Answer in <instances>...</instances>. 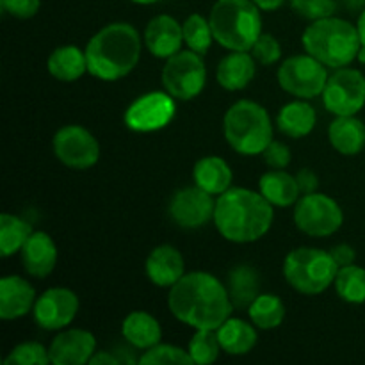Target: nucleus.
<instances>
[{
    "mask_svg": "<svg viewBox=\"0 0 365 365\" xmlns=\"http://www.w3.org/2000/svg\"><path fill=\"white\" fill-rule=\"evenodd\" d=\"M168 307L180 323L195 330H217L234 310L228 289L205 271L184 274L171 287Z\"/></svg>",
    "mask_w": 365,
    "mask_h": 365,
    "instance_id": "obj_1",
    "label": "nucleus"
},
{
    "mask_svg": "<svg viewBox=\"0 0 365 365\" xmlns=\"http://www.w3.org/2000/svg\"><path fill=\"white\" fill-rule=\"evenodd\" d=\"M273 205L262 192L245 187H230L217 196L214 225L227 241L246 245L255 242L273 225Z\"/></svg>",
    "mask_w": 365,
    "mask_h": 365,
    "instance_id": "obj_2",
    "label": "nucleus"
},
{
    "mask_svg": "<svg viewBox=\"0 0 365 365\" xmlns=\"http://www.w3.org/2000/svg\"><path fill=\"white\" fill-rule=\"evenodd\" d=\"M141 46V36L134 25L125 21L106 25L86 46L88 71L107 82L127 77L138 66Z\"/></svg>",
    "mask_w": 365,
    "mask_h": 365,
    "instance_id": "obj_3",
    "label": "nucleus"
},
{
    "mask_svg": "<svg viewBox=\"0 0 365 365\" xmlns=\"http://www.w3.org/2000/svg\"><path fill=\"white\" fill-rule=\"evenodd\" d=\"M302 41L307 53L334 70L351 64L362 48L356 25L335 16L312 21L303 32Z\"/></svg>",
    "mask_w": 365,
    "mask_h": 365,
    "instance_id": "obj_4",
    "label": "nucleus"
},
{
    "mask_svg": "<svg viewBox=\"0 0 365 365\" xmlns=\"http://www.w3.org/2000/svg\"><path fill=\"white\" fill-rule=\"evenodd\" d=\"M260 11L253 0H216L209 14L214 39L232 52H250L262 34Z\"/></svg>",
    "mask_w": 365,
    "mask_h": 365,
    "instance_id": "obj_5",
    "label": "nucleus"
},
{
    "mask_svg": "<svg viewBox=\"0 0 365 365\" xmlns=\"http://www.w3.org/2000/svg\"><path fill=\"white\" fill-rule=\"evenodd\" d=\"M223 132L228 145L241 155H259L273 141L269 114L252 100H239L225 113Z\"/></svg>",
    "mask_w": 365,
    "mask_h": 365,
    "instance_id": "obj_6",
    "label": "nucleus"
},
{
    "mask_svg": "<svg viewBox=\"0 0 365 365\" xmlns=\"http://www.w3.org/2000/svg\"><path fill=\"white\" fill-rule=\"evenodd\" d=\"M337 271L339 266L331 253L319 248H296L284 260L285 280L307 296L327 291L335 282Z\"/></svg>",
    "mask_w": 365,
    "mask_h": 365,
    "instance_id": "obj_7",
    "label": "nucleus"
},
{
    "mask_svg": "<svg viewBox=\"0 0 365 365\" xmlns=\"http://www.w3.org/2000/svg\"><path fill=\"white\" fill-rule=\"evenodd\" d=\"M207 82V68L202 53L195 50H180L168 57L163 68V86L175 100H192L203 91Z\"/></svg>",
    "mask_w": 365,
    "mask_h": 365,
    "instance_id": "obj_8",
    "label": "nucleus"
},
{
    "mask_svg": "<svg viewBox=\"0 0 365 365\" xmlns=\"http://www.w3.org/2000/svg\"><path fill=\"white\" fill-rule=\"evenodd\" d=\"M328 81V66L310 53L291 56L278 68V84L296 98H316L323 95Z\"/></svg>",
    "mask_w": 365,
    "mask_h": 365,
    "instance_id": "obj_9",
    "label": "nucleus"
},
{
    "mask_svg": "<svg viewBox=\"0 0 365 365\" xmlns=\"http://www.w3.org/2000/svg\"><path fill=\"white\" fill-rule=\"evenodd\" d=\"M344 214L334 198L321 192L303 195L296 202L294 223L310 237H328L342 227Z\"/></svg>",
    "mask_w": 365,
    "mask_h": 365,
    "instance_id": "obj_10",
    "label": "nucleus"
},
{
    "mask_svg": "<svg viewBox=\"0 0 365 365\" xmlns=\"http://www.w3.org/2000/svg\"><path fill=\"white\" fill-rule=\"evenodd\" d=\"M323 103L335 116H355L365 106V77L353 68H339L323 89Z\"/></svg>",
    "mask_w": 365,
    "mask_h": 365,
    "instance_id": "obj_11",
    "label": "nucleus"
},
{
    "mask_svg": "<svg viewBox=\"0 0 365 365\" xmlns=\"http://www.w3.org/2000/svg\"><path fill=\"white\" fill-rule=\"evenodd\" d=\"M53 153L71 170H89L100 159V145L95 135L81 125H66L53 135Z\"/></svg>",
    "mask_w": 365,
    "mask_h": 365,
    "instance_id": "obj_12",
    "label": "nucleus"
},
{
    "mask_svg": "<svg viewBox=\"0 0 365 365\" xmlns=\"http://www.w3.org/2000/svg\"><path fill=\"white\" fill-rule=\"evenodd\" d=\"M175 118V98L168 91H152L139 96L125 110V125L134 132H153Z\"/></svg>",
    "mask_w": 365,
    "mask_h": 365,
    "instance_id": "obj_13",
    "label": "nucleus"
},
{
    "mask_svg": "<svg viewBox=\"0 0 365 365\" xmlns=\"http://www.w3.org/2000/svg\"><path fill=\"white\" fill-rule=\"evenodd\" d=\"M214 210L216 202L212 195L196 184L175 192L170 203L171 220L182 228L205 227L210 220H214Z\"/></svg>",
    "mask_w": 365,
    "mask_h": 365,
    "instance_id": "obj_14",
    "label": "nucleus"
},
{
    "mask_svg": "<svg viewBox=\"0 0 365 365\" xmlns=\"http://www.w3.org/2000/svg\"><path fill=\"white\" fill-rule=\"evenodd\" d=\"M78 312V298L66 287H52L34 303V319L43 330H63Z\"/></svg>",
    "mask_w": 365,
    "mask_h": 365,
    "instance_id": "obj_15",
    "label": "nucleus"
},
{
    "mask_svg": "<svg viewBox=\"0 0 365 365\" xmlns=\"http://www.w3.org/2000/svg\"><path fill=\"white\" fill-rule=\"evenodd\" d=\"M96 339L91 331L73 328L61 331L50 344V364L53 365H82L89 364L95 355Z\"/></svg>",
    "mask_w": 365,
    "mask_h": 365,
    "instance_id": "obj_16",
    "label": "nucleus"
},
{
    "mask_svg": "<svg viewBox=\"0 0 365 365\" xmlns=\"http://www.w3.org/2000/svg\"><path fill=\"white\" fill-rule=\"evenodd\" d=\"M145 45L148 52L159 59L175 56L184 45L182 25L170 14H157L145 29Z\"/></svg>",
    "mask_w": 365,
    "mask_h": 365,
    "instance_id": "obj_17",
    "label": "nucleus"
},
{
    "mask_svg": "<svg viewBox=\"0 0 365 365\" xmlns=\"http://www.w3.org/2000/svg\"><path fill=\"white\" fill-rule=\"evenodd\" d=\"M146 274L157 287L171 289L185 274L184 257L175 246H157L146 259Z\"/></svg>",
    "mask_w": 365,
    "mask_h": 365,
    "instance_id": "obj_18",
    "label": "nucleus"
},
{
    "mask_svg": "<svg viewBox=\"0 0 365 365\" xmlns=\"http://www.w3.org/2000/svg\"><path fill=\"white\" fill-rule=\"evenodd\" d=\"M21 264L25 273L34 278H45L57 264V246L45 232H32L21 248Z\"/></svg>",
    "mask_w": 365,
    "mask_h": 365,
    "instance_id": "obj_19",
    "label": "nucleus"
},
{
    "mask_svg": "<svg viewBox=\"0 0 365 365\" xmlns=\"http://www.w3.org/2000/svg\"><path fill=\"white\" fill-rule=\"evenodd\" d=\"M36 291L21 277H4L0 280V317L18 319L34 310Z\"/></svg>",
    "mask_w": 365,
    "mask_h": 365,
    "instance_id": "obj_20",
    "label": "nucleus"
},
{
    "mask_svg": "<svg viewBox=\"0 0 365 365\" xmlns=\"http://www.w3.org/2000/svg\"><path fill=\"white\" fill-rule=\"evenodd\" d=\"M255 57L248 52H232L217 64V84L227 91H241L255 77Z\"/></svg>",
    "mask_w": 365,
    "mask_h": 365,
    "instance_id": "obj_21",
    "label": "nucleus"
},
{
    "mask_svg": "<svg viewBox=\"0 0 365 365\" xmlns=\"http://www.w3.org/2000/svg\"><path fill=\"white\" fill-rule=\"evenodd\" d=\"M331 146L342 155H356L365 146V125L356 116H337L328 128Z\"/></svg>",
    "mask_w": 365,
    "mask_h": 365,
    "instance_id": "obj_22",
    "label": "nucleus"
},
{
    "mask_svg": "<svg viewBox=\"0 0 365 365\" xmlns=\"http://www.w3.org/2000/svg\"><path fill=\"white\" fill-rule=\"evenodd\" d=\"M192 178H195V184L202 187L203 191L210 192L212 196H220L227 189H230L234 175H232V170L227 160L221 159V157L210 155L203 157V159H200L195 164Z\"/></svg>",
    "mask_w": 365,
    "mask_h": 365,
    "instance_id": "obj_23",
    "label": "nucleus"
},
{
    "mask_svg": "<svg viewBox=\"0 0 365 365\" xmlns=\"http://www.w3.org/2000/svg\"><path fill=\"white\" fill-rule=\"evenodd\" d=\"M259 189L264 198L274 207H291L299 200V185L296 177L285 170H269L262 175Z\"/></svg>",
    "mask_w": 365,
    "mask_h": 365,
    "instance_id": "obj_24",
    "label": "nucleus"
},
{
    "mask_svg": "<svg viewBox=\"0 0 365 365\" xmlns=\"http://www.w3.org/2000/svg\"><path fill=\"white\" fill-rule=\"evenodd\" d=\"M121 334L128 344L138 349L153 348L155 344H159L160 337H163L159 321L141 310H135L125 317L123 324H121Z\"/></svg>",
    "mask_w": 365,
    "mask_h": 365,
    "instance_id": "obj_25",
    "label": "nucleus"
},
{
    "mask_svg": "<svg viewBox=\"0 0 365 365\" xmlns=\"http://www.w3.org/2000/svg\"><path fill=\"white\" fill-rule=\"evenodd\" d=\"M216 331L221 349L228 355H246L255 348L259 339L255 324L235 317H228Z\"/></svg>",
    "mask_w": 365,
    "mask_h": 365,
    "instance_id": "obj_26",
    "label": "nucleus"
},
{
    "mask_svg": "<svg viewBox=\"0 0 365 365\" xmlns=\"http://www.w3.org/2000/svg\"><path fill=\"white\" fill-rule=\"evenodd\" d=\"M316 110L310 103L296 100L287 103L280 109L277 116V125L282 134L289 135L292 139H299L309 135L316 127Z\"/></svg>",
    "mask_w": 365,
    "mask_h": 365,
    "instance_id": "obj_27",
    "label": "nucleus"
},
{
    "mask_svg": "<svg viewBox=\"0 0 365 365\" xmlns=\"http://www.w3.org/2000/svg\"><path fill=\"white\" fill-rule=\"evenodd\" d=\"M48 71L61 82H75L88 71L86 52L78 46L66 45L53 50L48 57Z\"/></svg>",
    "mask_w": 365,
    "mask_h": 365,
    "instance_id": "obj_28",
    "label": "nucleus"
},
{
    "mask_svg": "<svg viewBox=\"0 0 365 365\" xmlns=\"http://www.w3.org/2000/svg\"><path fill=\"white\" fill-rule=\"evenodd\" d=\"M228 294L234 309H245L257 299L260 291V274L252 266H237L228 273Z\"/></svg>",
    "mask_w": 365,
    "mask_h": 365,
    "instance_id": "obj_29",
    "label": "nucleus"
},
{
    "mask_svg": "<svg viewBox=\"0 0 365 365\" xmlns=\"http://www.w3.org/2000/svg\"><path fill=\"white\" fill-rule=\"evenodd\" d=\"M31 234L32 227L27 221L13 214H2L0 216V255L6 259L16 252H21Z\"/></svg>",
    "mask_w": 365,
    "mask_h": 365,
    "instance_id": "obj_30",
    "label": "nucleus"
},
{
    "mask_svg": "<svg viewBox=\"0 0 365 365\" xmlns=\"http://www.w3.org/2000/svg\"><path fill=\"white\" fill-rule=\"evenodd\" d=\"M252 323L260 330H273L282 324L285 317V305L278 296L259 294L255 302L248 307Z\"/></svg>",
    "mask_w": 365,
    "mask_h": 365,
    "instance_id": "obj_31",
    "label": "nucleus"
},
{
    "mask_svg": "<svg viewBox=\"0 0 365 365\" xmlns=\"http://www.w3.org/2000/svg\"><path fill=\"white\" fill-rule=\"evenodd\" d=\"M335 291L344 302L348 303H364L365 302V269L364 267L344 266L339 267L335 277Z\"/></svg>",
    "mask_w": 365,
    "mask_h": 365,
    "instance_id": "obj_32",
    "label": "nucleus"
},
{
    "mask_svg": "<svg viewBox=\"0 0 365 365\" xmlns=\"http://www.w3.org/2000/svg\"><path fill=\"white\" fill-rule=\"evenodd\" d=\"M182 31H184V43L187 45V48L195 50L202 56L209 52L214 39L209 18H203L202 14L196 13L191 14L182 24Z\"/></svg>",
    "mask_w": 365,
    "mask_h": 365,
    "instance_id": "obj_33",
    "label": "nucleus"
},
{
    "mask_svg": "<svg viewBox=\"0 0 365 365\" xmlns=\"http://www.w3.org/2000/svg\"><path fill=\"white\" fill-rule=\"evenodd\" d=\"M189 355H191L192 362L205 365L216 362L220 356L221 349L220 339H217L216 330H196L195 337L191 339L187 348Z\"/></svg>",
    "mask_w": 365,
    "mask_h": 365,
    "instance_id": "obj_34",
    "label": "nucleus"
},
{
    "mask_svg": "<svg viewBox=\"0 0 365 365\" xmlns=\"http://www.w3.org/2000/svg\"><path fill=\"white\" fill-rule=\"evenodd\" d=\"M139 364L150 365H166V364H178V365H192L191 355L185 349L171 344H155L153 348L146 349L145 355L139 359Z\"/></svg>",
    "mask_w": 365,
    "mask_h": 365,
    "instance_id": "obj_35",
    "label": "nucleus"
},
{
    "mask_svg": "<svg viewBox=\"0 0 365 365\" xmlns=\"http://www.w3.org/2000/svg\"><path fill=\"white\" fill-rule=\"evenodd\" d=\"M6 365H46L50 364L48 349L38 342L18 344L4 360Z\"/></svg>",
    "mask_w": 365,
    "mask_h": 365,
    "instance_id": "obj_36",
    "label": "nucleus"
},
{
    "mask_svg": "<svg viewBox=\"0 0 365 365\" xmlns=\"http://www.w3.org/2000/svg\"><path fill=\"white\" fill-rule=\"evenodd\" d=\"M291 7L296 14L310 21L334 16L337 11L335 0H291Z\"/></svg>",
    "mask_w": 365,
    "mask_h": 365,
    "instance_id": "obj_37",
    "label": "nucleus"
},
{
    "mask_svg": "<svg viewBox=\"0 0 365 365\" xmlns=\"http://www.w3.org/2000/svg\"><path fill=\"white\" fill-rule=\"evenodd\" d=\"M250 52L255 57L257 63L262 64V66H271V64L280 61L282 46L274 36L260 34V38L257 39L255 45H253V48Z\"/></svg>",
    "mask_w": 365,
    "mask_h": 365,
    "instance_id": "obj_38",
    "label": "nucleus"
},
{
    "mask_svg": "<svg viewBox=\"0 0 365 365\" xmlns=\"http://www.w3.org/2000/svg\"><path fill=\"white\" fill-rule=\"evenodd\" d=\"M41 7V0H0V9L2 13L11 14L20 20L32 18Z\"/></svg>",
    "mask_w": 365,
    "mask_h": 365,
    "instance_id": "obj_39",
    "label": "nucleus"
},
{
    "mask_svg": "<svg viewBox=\"0 0 365 365\" xmlns=\"http://www.w3.org/2000/svg\"><path fill=\"white\" fill-rule=\"evenodd\" d=\"M262 155L271 170H285V166L291 164V150H289V146L280 141H274V139L267 145Z\"/></svg>",
    "mask_w": 365,
    "mask_h": 365,
    "instance_id": "obj_40",
    "label": "nucleus"
},
{
    "mask_svg": "<svg viewBox=\"0 0 365 365\" xmlns=\"http://www.w3.org/2000/svg\"><path fill=\"white\" fill-rule=\"evenodd\" d=\"M296 180H298L299 191L303 195H310V192H316L317 187H319V180H317V175L314 173L309 168H303V170L298 171L296 175Z\"/></svg>",
    "mask_w": 365,
    "mask_h": 365,
    "instance_id": "obj_41",
    "label": "nucleus"
},
{
    "mask_svg": "<svg viewBox=\"0 0 365 365\" xmlns=\"http://www.w3.org/2000/svg\"><path fill=\"white\" fill-rule=\"evenodd\" d=\"M330 253H331V257H334L335 262H337L339 267L351 266V264H355L356 253L349 245H337L335 248H331Z\"/></svg>",
    "mask_w": 365,
    "mask_h": 365,
    "instance_id": "obj_42",
    "label": "nucleus"
},
{
    "mask_svg": "<svg viewBox=\"0 0 365 365\" xmlns=\"http://www.w3.org/2000/svg\"><path fill=\"white\" fill-rule=\"evenodd\" d=\"M91 365H113V364H120V359H116L114 355H110L109 351H96L95 355L91 356L89 360Z\"/></svg>",
    "mask_w": 365,
    "mask_h": 365,
    "instance_id": "obj_43",
    "label": "nucleus"
},
{
    "mask_svg": "<svg viewBox=\"0 0 365 365\" xmlns=\"http://www.w3.org/2000/svg\"><path fill=\"white\" fill-rule=\"evenodd\" d=\"M262 11H277L284 6L287 0H253Z\"/></svg>",
    "mask_w": 365,
    "mask_h": 365,
    "instance_id": "obj_44",
    "label": "nucleus"
},
{
    "mask_svg": "<svg viewBox=\"0 0 365 365\" xmlns=\"http://www.w3.org/2000/svg\"><path fill=\"white\" fill-rule=\"evenodd\" d=\"M356 29H359L360 41H362V46H365V9L360 13L359 24H356Z\"/></svg>",
    "mask_w": 365,
    "mask_h": 365,
    "instance_id": "obj_45",
    "label": "nucleus"
},
{
    "mask_svg": "<svg viewBox=\"0 0 365 365\" xmlns=\"http://www.w3.org/2000/svg\"><path fill=\"white\" fill-rule=\"evenodd\" d=\"M134 4H141V6H150V4H155L159 0H132Z\"/></svg>",
    "mask_w": 365,
    "mask_h": 365,
    "instance_id": "obj_46",
    "label": "nucleus"
},
{
    "mask_svg": "<svg viewBox=\"0 0 365 365\" xmlns=\"http://www.w3.org/2000/svg\"><path fill=\"white\" fill-rule=\"evenodd\" d=\"M356 59H359L360 63H365V46H362V48H360L359 57H356Z\"/></svg>",
    "mask_w": 365,
    "mask_h": 365,
    "instance_id": "obj_47",
    "label": "nucleus"
}]
</instances>
